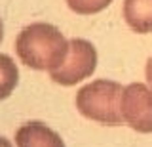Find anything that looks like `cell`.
Instances as JSON below:
<instances>
[{
  "label": "cell",
  "mask_w": 152,
  "mask_h": 147,
  "mask_svg": "<svg viewBox=\"0 0 152 147\" xmlns=\"http://www.w3.org/2000/svg\"><path fill=\"white\" fill-rule=\"evenodd\" d=\"M69 40L50 23H32L17 35L15 54L27 67L36 71H53L63 63Z\"/></svg>",
  "instance_id": "1"
},
{
  "label": "cell",
  "mask_w": 152,
  "mask_h": 147,
  "mask_svg": "<svg viewBox=\"0 0 152 147\" xmlns=\"http://www.w3.org/2000/svg\"><path fill=\"white\" fill-rule=\"evenodd\" d=\"M122 84L114 80L99 78L86 84L76 94V109L80 115L99 124L118 126L124 122L122 118Z\"/></svg>",
  "instance_id": "2"
},
{
  "label": "cell",
  "mask_w": 152,
  "mask_h": 147,
  "mask_svg": "<svg viewBox=\"0 0 152 147\" xmlns=\"http://www.w3.org/2000/svg\"><path fill=\"white\" fill-rule=\"evenodd\" d=\"M95 67H97V52L93 44L84 38H72L69 40V52L63 63L50 71V77L61 86H74L76 82L91 77Z\"/></svg>",
  "instance_id": "3"
},
{
  "label": "cell",
  "mask_w": 152,
  "mask_h": 147,
  "mask_svg": "<svg viewBox=\"0 0 152 147\" xmlns=\"http://www.w3.org/2000/svg\"><path fill=\"white\" fill-rule=\"evenodd\" d=\"M122 118L139 134L152 132V90L146 84L133 82L124 88Z\"/></svg>",
  "instance_id": "4"
},
{
  "label": "cell",
  "mask_w": 152,
  "mask_h": 147,
  "mask_svg": "<svg viewBox=\"0 0 152 147\" xmlns=\"http://www.w3.org/2000/svg\"><path fill=\"white\" fill-rule=\"evenodd\" d=\"M17 147H65L61 136L38 120L27 122L15 132Z\"/></svg>",
  "instance_id": "5"
},
{
  "label": "cell",
  "mask_w": 152,
  "mask_h": 147,
  "mask_svg": "<svg viewBox=\"0 0 152 147\" xmlns=\"http://www.w3.org/2000/svg\"><path fill=\"white\" fill-rule=\"evenodd\" d=\"M124 19L139 35L152 33V0H124Z\"/></svg>",
  "instance_id": "6"
},
{
  "label": "cell",
  "mask_w": 152,
  "mask_h": 147,
  "mask_svg": "<svg viewBox=\"0 0 152 147\" xmlns=\"http://www.w3.org/2000/svg\"><path fill=\"white\" fill-rule=\"evenodd\" d=\"M19 80L17 65L10 55L0 54V99H6L15 90Z\"/></svg>",
  "instance_id": "7"
},
{
  "label": "cell",
  "mask_w": 152,
  "mask_h": 147,
  "mask_svg": "<svg viewBox=\"0 0 152 147\" xmlns=\"http://www.w3.org/2000/svg\"><path fill=\"white\" fill-rule=\"evenodd\" d=\"M112 0H66L69 8L78 16H91V13L103 12L107 6H110Z\"/></svg>",
  "instance_id": "8"
},
{
  "label": "cell",
  "mask_w": 152,
  "mask_h": 147,
  "mask_svg": "<svg viewBox=\"0 0 152 147\" xmlns=\"http://www.w3.org/2000/svg\"><path fill=\"white\" fill-rule=\"evenodd\" d=\"M146 80H148V84H152V58L146 63Z\"/></svg>",
  "instance_id": "9"
},
{
  "label": "cell",
  "mask_w": 152,
  "mask_h": 147,
  "mask_svg": "<svg viewBox=\"0 0 152 147\" xmlns=\"http://www.w3.org/2000/svg\"><path fill=\"white\" fill-rule=\"evenodd\" d=\"M0 147H12V143H10L6 137H2V136H0Z\"/></svg>",
  "instance_id": "10"
},
{
  "label": "cell",
  "mask_w": 152,
  "mask_h": 147,
  "mask_svg": "<svg viewBox=\"0 0 152 147\" xmlns=\"http://www.w3.org/2000/svg\"><path fill=\"white\" fill-rule=\"evenodd\" d=\"M4 38V25H2V19H0V42Z\"/></svg>",
  "instance_id": "11"
}]
</instances>
